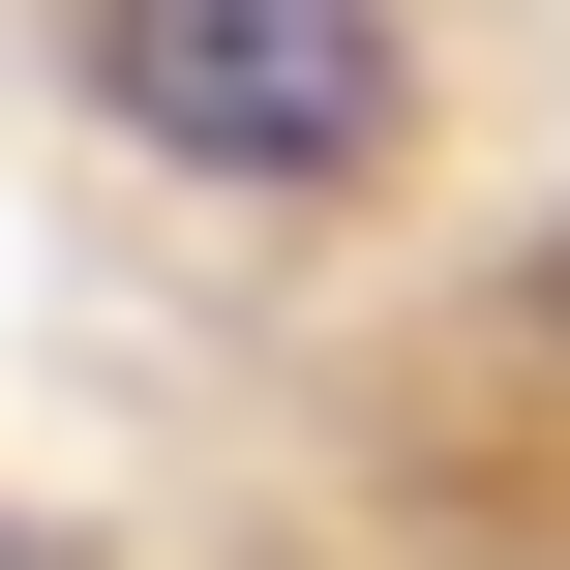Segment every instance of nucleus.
Returning <instances> with one entry per match:
<instances>
[{
	"label": "nucleus",
	"mask_w": 570,
	"mask_h": 570,
	"mask_svg": "<svg viewBox=\"0 0 570 570\" xmlns=\"http://www.w3.org/2000/svg\"><path fill=\"white\" fill-rule=\"evenodd\" d=\"M90 90L180 180H361L391 150V0H90Z\"/></svg>",
	"instance_id": "obj_1"
}]
</instances>
